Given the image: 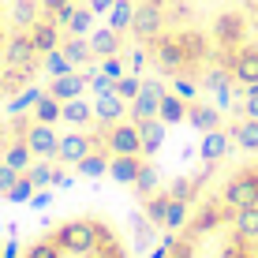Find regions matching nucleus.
Masks as SVG:
<instances>
[{
    "mask_svg": "<svg viewBox=\"0 0 258 258\" xmlns=\"http://www.w3.org/2000/svg\"><path fill=\"white\" fill-rule=\"evenodd\" d=\"M247 112L258 120V86H251V94H247Z\"/></svg>",
    "mask_w": 258,
    "mask_h": 258,
    "instance_id": "f704fd0d",
    "label": "nucleus"
},
{
    "mask_svg": "<svg viewBox=\"0 0 258 258\" xmlns=\"http://www.w3.org/2000/svg\"><path fill=\"white\" fill-rule=\"evenodd\" d=\"M23 139H26V146L34 150V157H45V161H52L56 150H60V139H56V131H52V123H41V120H34L30 127L23 131Z\"/></svg>",
    "mask_w": 258,
    "mask_h": 258,
    "instance_id": "39448f33",
    "label": "nucleus"
},
{
    "mask_svg": "<svg viewBox=\"0 0 258 258\" xmlns=\"http://www.w3.org/2000/svg\"><path fill=\"white\" fill-rule=\"evenodd\" d=\"M94 116L101 120V123H116L123 120V97L112 90V94H101L97 97V105H94Z\"/></svg>",
    "mask_w": 258,
    "mask_h": 258,
    "instance_id": "ddd939ff",
    "label": "nucleus"
},
{
    "mask_svg": "<svg viewBox=\"0 0 258 258\" xmlns=\"http://www.w3.org/2000/svg\"><path fill=\"white\" fill-rule=\"evenodd\" d=\"M225 154H228V139L221 135L217 127L206 131V139H202V157H206V161H221Z\"/></svg>",
    "mask_w": 258,
    "mask_h": 258,
    "instance_id": "412c9836",
    "label": "nucleus"
},
{
    "mask_svg": "<svg viewBox=\"0 0 258 258\" xmlns=\"http://www.w3.org/2000/svg\"><path fill=\"white\" fill-rule=\"evenodd\" d=\"M139 90H142V79H139V75H123V79H116V94L123 97V101H135Z\"/></svg>",
    "mask_w": 258,
    "mask_h": 258,
    "instance_id": "c85d7f7f",
    "label": "nucleus"
},
{
    "mask_svg": "<svg viewBox=\"0 0 258 258\" xmlns=\"http://www.w3.org/2000/svg\"><path fill=\"white\" fill-rule=\"evenodd\" d=\"M131 19H135V4L131 0H116L109 8V26L112 30H131Z\"/></svg>",
    "mask_w": 258,
    "mask_h": 258,
    "instance_id": "aec40b11",
    "label": "nucleus"
},
{
    "mask_svg": "<svg viewBox=\"0 0 258 258\" xmlns=\"http://www.w3.org/2000/svg\"><path fill=\"white\" fill-rule=\"evenodd\" d=\"M161 97H165V86L161 83H154V79H146L142 83V90H139V97H135V123H142V120H154L157 116V109H161Z\"/></svg>",
    "mask_w": 258,
    "mask_h": 258,
    "instance_id": "423d86ee",
    "label": "nucleus"
},
{
    "mask_svg": "<svg viewBox=\"0 0 258 258\" xmlns=\"http://www.w3.org/2000/svg\"><path fill=\"white\" fill-rule=\"evenodd\" d=\"M105 154H142V139H139V123H105Z\"/></svg>",
    "mask_w": 258,
    "mask_h": 258,
    "instance_id": "7ed1b4c3",
    "label": "nucleus"
},
{
    "mask_svg": "<svg viewBox=\"0 0 258 258\" xmlns=\"http://www.w3.org/2000/svg\"><path fill=\"white\" fill-rule=\"evenodd\" d=\"M60 49H64V56H68V60H71V64H75V68L90 64V56H94L90 41H86V38H75V34H71V38H68V41H64V45H60Z\"/></svg>",
    "mask_w": 258,
    "mask_h": 258,
    "instance_id": "a211bd4d",
    "label": "nucleus"
},
{
    "mask_svg": "<svg viewBox=\"0 0 258 258\" xmlns=\"http://www.w3.org/2000/svg\"><path fill=\"white\" fill-rule=\"evenodd\" d=\"M131 30H135L139 41L150 45V41L165 30V8L154 4V0H139V4H135V19H131Z\"/></svg>",
    "mask_w": 258,
    "mask_h": 258,
    "instance_id": "20e7f679",
    "label": "nucleus"
},
{
    "mask_svg": "<svg viewBox=\"0 0 258 258\" xmlns=\"http://www.w3.org/2000/svg\"><path fill=\"white\" fill-rule=\"evenodd\" d=\"M19 176H23V172H15L12 165H4V161H0V195H8V191H12Z\"/></svg>",
    "mask_w": 258,
    "mask_h": 258,
    "instance_id": "7c9ffc66",
    "label": "nucleus"
},
{
    "mask_svg": "<svg viewBox=\"0 0 258 258\" xmlns=\"http://www.w3.org/2000/svg\"><path fill=\"white\" fill-rule=\"evenodd\" d=\"M60 109H64V105H60L52 94H41V97H38V105H34V120H41V123H56V120H60Z\"/></svg>",
    "mask_w": 258,
    "mask_h": 258,
    "instance_id": "4be33fe9",
    "label": "nucleus"
},
{
    "mask_svg": "<svg viewBox=\"0 0 258 258\" xmlns=\"http://www.w3.org/2000/svg\"><path fill=\"white\" fill-rule=\"evenodd\" d=\"M139 172H142L139 154H116V157H109V176L116 183H135Z\"/></svg>",
    "mask_w": 258,
    "mask_h": 258,
    "instance_id": "1a4fd4ad",
    "label": "nucleus"
},
{
    "mask_svg": "<svg viewBox=\"0 0 258 258\" xmlns=\"http://www.w3.org/2000/svg\"><path fill=\"white\" fill-rule=\"evenodd\" d=\"M34 191H38V187H34V183L26 180V172H23L19 180H15V187L8 191L4 199H8V202H30V199H34Z\"/></svg>",
    "mask_w": 258,
    "mask_h": 258,
    "instance_id": "bb28decb",
    "label": "nucleus"
},
{
    "mask_svg": "<svg viewBox=\"0 0 258 258\" xmlns=\"http://www.w3.org/2000/svg\"><path fill=\"white\" fill-rule=\"evenodd\" d=\"M86 83H90V75H79V71H68V75H56V79H52L49 94L56 97L60 105H64V101H71V97H83Z\"/></svg>",
    "mask_w": 258,
    "mask_h": 258,
    "instance_id": "6e6552de",
    "label": "nucleus"
},
{
    "mask_svg": "<svg viewBox=\"0 0 258 258\" xmlns=\"http://www.w3.org/2000/svg\"><path fill=\"white\" fill-rule=\"evenodd\" d=\"M60 176H64V172H56V168H52V165L45 161V157H38V161L26 168V180H30L34 187H49V183H56Z\"/></svg>",
    "mask_w": 258,
    "mask_h": 258,
    "instance_id": "f3484780",
    "label": "nucleus"
},
{
    "mask_svg": "<svg viewBox=\"0 0 258 258\" xmlns=\"http://www.w3.org/2000/svg\"><path fill=\"white\" fill-rule=\"evenodd\" d=\"M187 120L195 123V127H202V131H213V127H217V109H206V105H191V109H187Z\"/></svg>",
    "mask_w": 258,
    "mask_h": 258,
    "instance_id": "5701e85b",
    "label": "nucleus"
},
{
    "mask_svg": "<svg viewBox=\"0 0 258 258\" xmlns=\"http://www.w3.org/2000/svg\"><path fill=\"white\" fill-rule=\"evenodd\" d=\"M90 49H94V56H116L120 52V30H112V26L94 30L90 34Z\"/></svg>",
    "mask_w": 258,
    "mask_h": 258,
    "instance_id": "4468645a",
    "label": "nucleus"
},
{
    "mask_svg": "<svg viewBox=\"0 0 258 258\" xmlns=\"http://www.w3.org/2000/svg\"><path fill=\"white\" fill-rule=\"evenodd\" d=\"M94 150V139L83 135V131H68V135H60V150H56V161L64 165H79L86 154Z\"/></svg>",
    "mask_w": 258,
    "mask_h": 258,
    "instance_id": "0eeeda50",
    "label": "nucleus"
},
{
    "mask_svg": "<svg viewBox=\"0 0 258 258\" xmlns=\"http://www.w3.org/2000/svg\"><path fill=\"white\" fill-rule=\"evenodd\" d=\"M38 97H41V90L38 86H26V90L15 97L12 105H8V112H26V109H34V105H38Z\"/></svg>",
    "mask_w": 258,
    "mask_h": 258,
    "instance_id": "cd10ccee",
    "label": "nucleus"
},
{
    "mask_svg": "<svg viewBox=\"0 0 258 258\" xmlns=\"http://www.w3.org/2000/svg\"><path fill=\"white\" fill-rule=\"evenodd\" d=\"M236 142H239L243 150H258V120H254V116L236 127Z\"/></svg>",
    "mask_w": 258,
    "mask_h": 258,
    "instance_id": "a878e982",
    "label": "nucleus"
},
{
    "mask_svg": "<svg viewBox=\"0 0 258 258\" xmlns=\"http://www.w3.org/2000/svg\"><path fill=\"white\" fill-rule=\"evenodd\" d=\"M116 0H90V12H109Z\"/></svg>",
    "mask_w": 258,
    "mask_h": 258,
    "instance_id": "c9c22d12",
    "label": "nucleus"
},
{
    "mask_svg": "<svg viewBox=\"0 0 258 258\" xmlns=\"http://www.w3.org/2000/svg\"><path fill=\"white\" fill-rule=\"evenodd\" d=\"M161 258H258V206H232L221 195L202 199Z\"/></svg>",
    "mask_w": 258,
    "mask_h": 258,
    "instance_id": "f257e3e1",
    "label": "nucleus"
},
{
    "mask_svg": "<svg viewBox=\"0 0 258 258\" xmlns=\"http://www.w3.org/2000/svg\"><path fill=\"white\" fill-rule=\"evenodd\" d=\"M157 116H161L165 123H180V120H187V97H180V94H165V97H161V109H157Z\"/></svg>",
    "mask_w": 258,
    "mask_h": 258,
    "instance_id": "dca6fc26",
    "label": "nucleus"
},
{
    "mask_svg": "<svg viewBox=\"0 0 258 258\" xmlns=\"http://www.w3.org/2000/svg\"><path fill=\"white\" fill-rule=\"evenodd\" d=\"M30 41H34V49L45 56V52H52V49H60V34H56V23L52 19H41V23H34L30 30Z\"/></svg>",
    "mask_w": 258,
    "mask_h": 258,
    "instance_id": "9d476101",
    "label": "nucleus"
},
{
    "mask_svg": "<svg viewBox=\"0 0 258 258\" xmlns=\"http://www.w3.org/2000/svg\"><path fill=\"white\" fill-rule=\"evenodd\" d=\"M0 157H4V142H0Z\"/></svg>",
    "mask_w": 258,
    "mask_h": 258,
    "instance_id": "4c0bfd02",
    "label": "nucleus"
},
{
    "mask_svg": "<svg viewBox=\"0 0 258 258\" xmlns=\"http://www.w3.org/2000/svg\"><path fill=\"white\" fill-rule=\"evenodd\" d=\"M75 168H79V176H86V180L109 176V154H105V150H90V154H86Z\"/></svg>",
    "mask_w": 258,
    "mask_h": 258,
    "instance_id": "2eb2a0df",
    "label": "nucleus"
},
{
    "mask_svg": "<svg viewBox=\"0 0 258 258\" xmlns=\"http://www.w3.org/2000/svg\"><path fill=\"white\" fill-rule=\"evenodd\" d=\"M90 23H94V12H90V8H75V15H71V23H68V34L83 38V34H90Z\"/></svg>",
    "mask_w": 258,
    "mask_h": 258,
    "instance_id": "393cba45",
    "label": "nucleus"
},
{
    "mask_svg": "<svg viewBox=\"0 0 258 258\" xmlns=\"http://www.w3.org/2000/svg\"><path fill=\"white\" fill-rule=\"evenodd\" d=\"M165 127H168V123H165L161 116H154V120H142V123H139L142 154H154V150H161V142H165Z\"/></svg>",
    "mask_w": 258,
    "mask_h": 258,
    "instance_id": "f8f14e48",
    "label": "nucleus"
},
{
    "mask_svg": "<svg viewBox=\"0 0 258 258\" xmlns=\"http://www.w3.org/2000/svg\"><path fill=\"white\" fill-rule=\"evenodd\" d=\"M90 116H94V105H86L83 97H71V101H64V109H60V120L75 123V127H83Z\"/></svg>",
    "mask_w": 258,
    "mask_h": 258,
    "instance_id": "6ab92c4d",
    "label": "nucleus"
},
{
    "mask_svg": "<svg viewBox=\"0 0 258 258\" xmlns=\"http://www.w3.org/2000/svg\"><path fill=\"white\" fill-rule=\"evenodd\" d=\"M146 217L154 221V225H165L168 232H176V228L187 221V199H176V195H150L146 199Z\"/></svg>",
    "mask_w": 258,
    "mask_h": 258,
    "instance_id": "f03ea898",
    "label": "nucleus"
},
{
    "mask_svg": "<svg viewBox=\"0 0 258 258\" xmlns=\"http://www.w3.org/2000/svg\"><path fill=\"white\" fill-rule=\"evenodd\" d=\"M101 71H105V75L112 79V83H116V79H123V64H120V52H116V56H101Z\"/></svg>",
    "mask_w": 258,
    "mask_h": 258,
    "instance_id": "2f4dec72",
    "label": "nucleus"
},
{
    "mask_svg": "<svg viewBox=\"0 0 258 258\" xmlns=\"http://www.w3.org/2000/svg\"><path fill=\"white\" fill-rule=\"evenodd\" d=\"M0 161H4V165H12L15 172H26V168L38 161V157H34V150L26 146V139L19 135L15 142H8V146H4V157H0Z\"/></svg>",
    "mask_w": 258,
    "mask_h": 258,
    "instance_id": "9b49d317",
    "label": "nucleus"
},
{
    "mask_svg": "<svg viewBox=\"0 0 258 258\" xmlns=\"http://www.w3.org/2000/svg\"><path fill=\"white\" fill-rule=\"evenodd\" d=\"M41 68H45L52 79H56V75H68V71H75V64H71V60L64 56V49H52V52H45V64H41Z\"/></svg>",
    "mask_w": 258,
    "mask_h": 258,
    "instance_id": "b1692460",
    "label": "nucleus"
},
{
    "mask_svg": "<svg viewBox=\"0 0 258 258\" xmlns=\"http://www.w3.org/2000/svg\"><path fill=\"white\" fill-rule=\"evenodd\" d=\"M90 90L101 97V94H112V90H116V83H112V79L101 71V75H90Z\"/></svg>",
    "mask_w": 258,
    "mask_h": 258,
    "instance_id": "473e14b6",
    "label": "nucleus"
},
{
    "mask_svg": "<svg viewBox=\"0 0 258 258\" xmlns=\"http://www.w3.org/2000/svg\"><path fill=\"white\" fill-rule=\"evenodd\" d=\"M135 187H139L142 195H154V191H157V172H154V168H146V165H142V172H139Z\"/></svg>",
    "mask_w": 258,
    "mask_h": 258,
    "instance_id": "c756f323",
    "label": "nucleus"
},
{
    "mask_svg": "<svg viewBox=\"0 0 258 258\" xmlns=\"http://www.w3.org/2000/svg\"><path fill=\"white\" fill-rule=\"evenodd\" d=\"M172 86H176V94H180V97H187V101L195 97V83H191L187 75H172Z\"/></svg>",
    "mask_w": 258,
    "mask_h": 258,
    "instance_id": "72a5a7b5",
    "label": "nucleus"
},
{
    "mask_svg": "<svg viewBox=\"0 0 258 258\" xmlns=\"http://www.w3.org/2000/svg\"><path fill=\"white\" fill-rule=\"evenodd\" d=\"M4 45H8V38H4V30H0V52H4Z\"/></svg>",
    "mask_w": 258,
    "mask_h": 258,
    "instance_id": "e433bc0d",
    "label": "nucleus"
}]
</instances>
